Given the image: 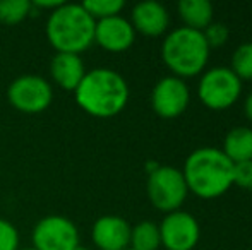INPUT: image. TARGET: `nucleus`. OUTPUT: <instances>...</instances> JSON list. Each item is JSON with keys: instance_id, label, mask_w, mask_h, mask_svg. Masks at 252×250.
<instances>
[{"instance_id": "obj_1", "label": "nucleus", "mask_w": 252, "mask_h": 250, "mask_svg": "<svg viewBox=\"0 0 252 250\" xmlns=\"http://www.w3.org/2000/svg\"><path fill=\"white\" fill-rule=\"evenodd\" d=\"M74 98L84 113L96 118H112L129 103V86L119 72L98 67L86 70L74 91Z\"/></svg>"}, {"instance_id": "obj_2", "label": "nucleus", "mask_w": 252, "mask_h": 250, "mask_svg": "<svg viewBox=\"0 0 252 250\" xmlns=\"http://www.w3.org/2000/svg\"><path fill=\"white\" fill-rule=\"evenodd\" d=\"M184 180L189 192L201 199H215L233 185V163L216 147H201L187 156Z\"/></svg>"}, {"instance_id": "obj_3", "label": "nucleus", "mask_w": 252, "mask_h": 250, "mask_svg": "<svg viewBox=\"0 0 252 250\" xmlns=\"http://www.w3.org/2000/svg\"><path fill=\"white\" fill-rule=\"evenodd\" d=\"M94 26L83 3L62 2L48 14L47 38L57 54L81 55L94 43Z\"/></svg>"}, {"instance_id": "obj_4", "label": "nucleus", "mask_w": 252, "mask_h": 250, "mask_svg": "<svg viewBox=\"0 0 252 250\" xmlns=\"http://www.w3.org/2000/svg\"><path fill=\"white\" fill-rule=\"evenodd\" d=\"M161 57L175 77H194L208 63L209 47L202 31L177 28L163 41Z\"/></svg>"}, {"instance_id": "obj_5", "label": "nucleus", "mask_w": 252, "mask_h": 250, "mask_svg": "<svg viewBox=\"0 0 252 250\" xmlns=\"http://www.w3.org/2000/svg\"><path fill=\"white\" fill-rule=\"evenodd\" d=\"M7 100L10 107L21 113L36 115L52 105L53 87L45 77L36 74H24L9 84Z\"/></svg>"}, {"instance_id": "obj_6", "label": "nucleus", "mask_w": 252, "mask_h": 250, "mask_svg": "<svg viewBox=\"0 0 252 250\" xmlns=\"http://www.w3.org/2000/svg\"><path fill=\"white\" fill-rule=\"evenodd\" d=\"M242 81L228 67H215L202 74L197 94L204 107L211 110H225L239 100Z\"/></svg>"}, {"instance_id": "obj_7", "label": "nucleus", "mask_w": 252, "mask_h": 250, "mask_svg": "<svg viewBox=\"0 0 252 250\" xmlns=\"http://www.w3.org/2000/svg\"><path fill=\"white\" fill-rule=\"evenodd\" d=\"M146 189L153 206L165 213L179 211L189 192L182 171L173 167H159L148 175Z\"/></svg>"}, {"instance_id": "obj_8", "label": "nucleus", "mask_w": 252, "mask_h": 250, "mask_svg": "<svg viewBox=\"0 0 252 250\" xmlns=\"http://www.w3.org/2000/svg\"><path fill=\"white\" fill-rule=\"evenodd\" d=\"M31 240L36 250H72L81 245L77 226L60 214L41 218L34 224Z\"/></svg>"}, {"instance_id": "obj_9", "label": "nucleus", "mask_w": 252, "mask_h": 250, "mask_svg": "<svg viewBox=\"0 0 252 250\" xmlns=\"http://www.w3.org/2000/svg\"><path fill=\"white\" fill-rule=\"evenodd\" d=\"M158 228L161 245L166 250H192L201 237L197 220L186 211L168 213Z\"/></svg>"}, {"instance_id": "obj_10", "label": "nucleus", "mask_w": 252, "mask_h": 250, "mask_svg": "<svg viewBox=\"0 0 252 250\" xmlns=\"http://www.w3.org/2000/svg\"><path fill=\"white\" fill-rule=\"evenodd\" d=\"M189 87L180 77L168 76L156 83L151 93V107L161 118H175L187 110Z\"/></svg>"}, {"instance_id": "obj_11", "label": "nucleus", "mask_w": 252, "mask_h": 250, "mask_svg": "<svg viewBox=\"0 0 252 250\" xmlns=\"http://www.w3.org/2000/svg\"><path fill=\"white\" fill-rule=\"evenodd\" d=\"M136 40V31H134L130 21L122 16H113L108 19L96 21L94 26V43L100 45L103 50L120 54L132 47Z\"/></svg>"}, {"instance_id": "obj_12", "label": "nucleus", "mask_w": 252, "mask_h": 250, "mask_svg": "<svg viewBox=\"0 0 252 250\" xmlns=\"http://www.w3.org/2000/svg\"><path fill=\"white\" fill-rule=\"evenodd\" d=\"M91 240L100 250H126L130 244V224L124 218L106 214L93 223Z\"/></svg>"}, {"instance_id": "obj_13", "label": "nucleus", "mask_w": 252, "mask_h": 250, "mask_svg": "<svg viewBox=\"0 0 252 250\" xmlns=\"http://www.w3.org/2000/svg\"><path fill=\"white\" fill-rule=\"evenodd\" d=\"M134 31L144 34V36H159L166 31L170 24V16L165 5L155 0H146L132 9V19H130Z\"/></svg>"}, {"instance_id": "obj_14", "label": "nucleus", "mask_w": 252, "mask_h": 250, "mask_svg": "<svg viewBox=\"0 0 252 250\" xmlns=\"http://www.w3.org/2000/svg\"><path fill=\"white\" fill-rule=\"evenodd\" d=\"M86 74V65L81 55L76 54H55L50 62L52 81L65 91H76Z\"/></svg>"}, {"instance_id": "obj_15", "label": "nucleus", "mask_w": 252, "mask_h": 250, "mask_svg": "<svg viewBox=\"0 0 252 250\" xmlns=\"http://www.w3.org/2000/svg\"><path fill=\"white\" fill-rule=\"evenodd\" d=\"M221 151L233 165L252 161V129L249 127L232 129L225 136Z\"/></svg>"}, {"instance_id": "obj_16", "label": "nucleus", "mask_w": 252, "mask_h": 250, "mask_svg": "<svg viewBox=\"0 0 252 250\" xmlns=\"http://www.w3.org/2000/svg\"><path fill=\"white\" fill-rule=\"evenodd\" d=\"M179 14L186 28L204 31L213 23V5L208 0H182L179 3Z\"/></svg>"}, {"instance_id": "obj_17", "label": "nucleus", "mask_w": 252, "mask_h": 250, "mask_svg": "<svg viewBox=\"0 0 252 250\" xmlns=\"http://www.w3.org/2000/svg\"><path fill=\"white\" fill-rule=\"evenodd\" d=\"M161 245L159 228L151 221H141L134 228H130V244L132 250H158Z\"/></svg>"}, {"instance_id": "obj_18", "label": "nucleus", "mask_w": 252, "mask_h": 250, "mask_svg": "<svg viewBox=\"0 0 252 250\" xmlns=\"http://www.w3.org/2000/svg\"><path fill=\"white\" fill-rule=\"evenodd\" d=\"M33 12L30 0H0V23L16 26Z\"/></svg>"}, {"instance_id": "obj_19", "label": "nucleus", "mask_w": 252, "mask_h": 250, "mask_svg": "<svg viewBox=\"0 0 252 250\" xmlns=\"http://www.w3.org/2000/svg\"><path fill=\"white\" fill-rule=\"evenodd\" d=\"M83 7L94 21H101L120 16L122 9L126 7V2L124 0H86L83 2Z\"/></svg>"}, {"instance_id": "obj_20", "label": "nucleus", "mask_w": 252, "mask_h": 250, "mask_svg": "<svg viewBox=\"0 0 252 250\" xmlns=\"http://www.w3.org/2000/svg\"><path fill=\"white\" fill-rule=\"evenodd\" d=\"M232 72L240 81L252 79V41L244 43L233 52L232 57Z\"/></svg>"}, {"instance_id": "obj_21", "label": "nucleus", "mask_w": 252, "mask_h": 250, "mask_svg": "<svg viewBox=\"0 0 252 250\" xmlns=\"http://www.w3.org/2000/svg\"><path fill=\"white\" fill-rule=\"evenodd\" d=\"M19 231L9 220L0 218V250H19Z\"/></svg>"}, {"instance_id": "obj_22", "label": "nucleus", "mask_w": 252, "mask_h": 250, "mask_svg": "<svg viewBox=\"0 0 252 250\" xmlns=\"http://www.w3.org/2000/svg\"><path fill=\"white\" fill-rule=\"evenodd\" d=\"M202 34H204L208 47L216 48V47L225 45V41L228 40V28L221 23H211L204 31H202Z\"/></svg>"}, {"instance_id": "obj_23", "label": "nucleus", "mask_w": 252, "mask_h": 250, "mask_svg": "<svg viewBox=\"0 0 252 250\" xmlns=\"http://www.w3.org/2000/svg\"><path fill=\"white\" fill-rule=\"evenodd\" d=\"M233 185L249 189L252 187V161L233 165Z\"/></svg>"}, {"instance_id": "obj_24", "label": "nucleus", "mask_w": 252, "mask_h": 250, "mask_svg": "<svg viewBox=\"0 0 252 250\" xmlns=\"http://www.w3.org/2000/svg\"><path fill=\"white\" fill-rule=\"evenodd\" d=\"M60 0H47V2H45V0H34V2H31V5H33V9L34 7H36V9H43V10H55L57 7L60 5Z\"/></svg>"}, {"instance_id": "obj_25", "label": "nucleus", "mask_w": 252, "mask_h": 250, "mask_svg": "<svg viewBox=\"0 0 252 250\" xmlns=\"http://www.w3.org/2000/svg\"><path fill=\"white\" fill-rule=\"evenodd\" d=\"M246 115H247V118L252 122V93L247 96V100H246Z\"/></svg>"}, {"instance_id": "obj_26", "label": "nucleus", "mask_w": 252, "mask_h": 250, "mask_svg": "<svg viewBox=\"0 0 252 250\" xmlns=\"http://www.w3.org/2000/svg\"><path fill=\"white\" fill-rule=\"evenodd\" d=\"M72 250H90V249L83 247V245H77V247H76V249H72Z\"/></svg>"}, {"instance_id": "obj_27", "label": "nucleus", "mask_w": 252, "mask_h": 250, "mask_svg": "<svg viewBox=\"0 0 252 250\" xmlns=\"http://www.w3.org/2000/svg\"><path fill=\"white\" fill-rule=\"evenodd\" d=\"M19 250H36V249H33V247H30V249H19Z\"/></svg>"}, {"instance_id": "obj_28", "label": "nucleus", "mask_w": 252, "mask_h": 250, "mask_svg": "<svg viewBox=\"0 0 252 250\" xmlns=\"http://www.w3.org/2000/svg\"><path fill=\"white\" fill-rule=\"evenodd\" d=\"M126 250H132V249H126Z\"/></svg>"}, {"instance_id": "obj_29", "label": "nucleus", "mask_w": 252, "mask_h": 250, "mask_svg": "<svg viewBox=\"0 0 252 250\" xmlns=\"http://www.w3.org/2000/svg\"><path fill=\"white\" fill-rule=\"evenodd\" d=\"M251 192H252V187H251Z\"/></svg>"}]
</instances>
